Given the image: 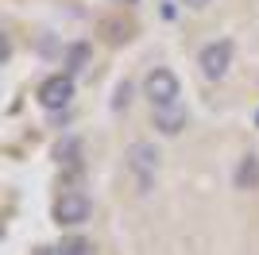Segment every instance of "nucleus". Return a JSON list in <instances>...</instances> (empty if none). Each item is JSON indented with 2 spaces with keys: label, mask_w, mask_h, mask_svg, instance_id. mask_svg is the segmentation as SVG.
Returning a JSON list of instances; mask_svg holds the SVG:
<instances>
[{
  "label": "nucleus",
  "mask_w": 259,
  "mask_h": 255,
  "mask_svg": "<svg viewBox=\"0 0 259 255\" xmlns=\"http://www.w3.org/2000/svg\"><path fill=\"white\" fill-rule=\"evenodd\" d=\"M93 247H89V240H81V236H70V240H62L58 244V255H89Z\"/></svg>",
  "instance_id": "6e6552de"
},
{
  "label": "nucleus",
  "mask_w": 259,
  "mask_h": 255,
  "mask_svg": "<svg viewBox=\"0 0 259 255\" xmlns=\"http://www.w3.org/2000/svg\"><path fill=\"white\" fill-rule=\"evenodd\" d=\"M155 128H159L162 136H178L186 128V112L178 105H170V108H155Z\"/></svg>",
  "instance_id": "423d86ee"
},
{
  "label": "nucleus",
  "mask_w": 259,
  "mask_h": 255,
  "mask_svg": "<svg viewBox=\"0 0 259 255\" xmlns=\"http://www.w3.org/2000/svg\"><path fill=\"white\" fill-rule=\"evenodd\" d=\"M128 166H132V174H136V182H140V190H147L155 182V170H159V151H155L151 143H132Z\"/></svg>",
  "instance_id": "39448f33"
},
{
  "label": "nucleus",
  "mask_w": 259,
  "mask_h": 255,
  "mask_svg": "<svg viewBox=\"0 0 259 255\" xmlns=\"http://www.w3.org/2000/svg\"><path fill=\"white\" fill-rule=\"evenodd\" d=\"M128 97H132V89H128V81L116 89V105H128Z\"/></svg>",
  "instance_id": "9d476101"
},
{
  "label": "nucleus",
  "mask_w": 259,
  "mask_h": 255,
  "mask_svg": "<svg viewBox=\"0 0 259 255\" xmlns=\"http://www.w3.org/2000/svg\"><path fill=\"white\" fill-rule=\"evenodd\" d=\"M197 66H201V74H205L209 81H221V77L228 74V66H232V42L217 39V42H209V47H201Z\"/></svg>",
  "instance_id": "f03ea898"
},
{
  "label": "nucleus",
  "mask_w": 259,
  "mask_h": 255,
  "mask_svg": "<svg viewBox=\"0 0 259 255\" xmlns=\"http://www.w3.org/2000/svg\"><path fill=\"white\" fill-rule=\"evenodd\" d=\"M182 4H186V8H194V12H205L213 0H182Z\"/></svg>",
  "instance_id": "1a4fd4ad"
},
{
  "label": "nucleus",
  "mask_w": 259,
  "mask_h": 255,
  "mask_svg": "<svg viewBox=\"0 0 259 255\" xmlns=\"http://www.w3.org/2000/svg\"><path fill=\"white\" fill-rule=\"evenodd\" d=\"M236 186H240V190H259V159H255V155H244V159H240Z\"/></svg>",
  "instance_id": "0eeeda50"
},
{
  "label": "nucleus",
  "mask_w": 259,
  "mask_h": 255,
  "mask_svg": "<svg viewBox=\"0 0 259 255\" xmlns=\"http://www.w3.org/2000/svg\"><path fill=\"white\" fill-rule=\"evenodd\" d=\"M54 221L66 224V228H77V224L89 221V197L77 190H66L58 201H54Z\"/></svg>",
  "instance_id": "7ed1b4c3"
},
{
  "label": "nucleus",
  "mask_w": 259,
  "mask_h": 255,
  "mask_svg": "<svg viewBox=\"0 0 259 255\" xmlns=\"http://www.w3.org/2000/svg\"><path fill=\"white\" fill-rule=\"evenodd\" d=\"M143 93H147L151 108H170V105H178V77L166 66H155L151 74L143 77Z\"/></svg>",
  "instance_id": "f257e3e1"
},
{
  "label": "nucleus",
  "mask_w": 259,
  "mask_h": 255,
  "mask_svg": "<svg viewBox=\"0 0 259 255\" xmlns=\"http://www.w3.org/2000/svg\"><path fill=\"white\" fill-rule=\"evenodd\" d=\"M70 101H74V77L70 74H51L43 85H39V105L51 108V112L66 108Z\"/></svg>",
  "instance_id": "20e7f679"
}]
</instances>
